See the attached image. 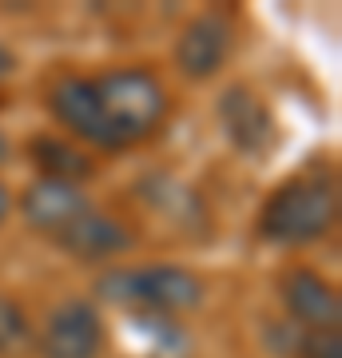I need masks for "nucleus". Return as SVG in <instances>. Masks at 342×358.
Wrapping results in <instances>:
<instances>
[{
    "label": "nucleus",
    "mask_w": 342,
    "mask_h": 358,
    "mask_svg": "<svg viewBox=\"0 0 342 358\" xmlns=\"http://www.w3.org/2000/svg\"><path fill=\"white\" fill-rule=\"evenodd\" d=\"M339 219V192L327 176H294L279 183L259 211V235L275 247H311Z\"/></svg>",
    "instance_id": "1"
},
{
    "label": "nucleus",
    "mask_w": 342,
    "mask_h": 358,
    "mask_svg": "<svg viewBox=\"0 0 342 358\" xmlns=\"http://www.w3.org/2000/svg\"><path fill=\"white\" fill-rule=\"evenodd\" d=\"M96 294L104 303L127 307L136 315H183L203 303V279L179 263H148V267H115L96 279Z\"/></svg>",
    "instance_id": "2"
},
{
    "label": "nucleus",
    "mask_w": 342,
    "mask_h": 358,
    "mask_svg": "<svg viewBox=\"0 0 342 358\" xmlns=\"http://www.w3.org/2000/svg\"><path fill=\"white\" fill-rule=\"evenodd\" d=\"M96 88V100H100V112L112 128L115 143L127 148V143L148 140L167 115V88L159 84L152 68H112L104 76L92 80Z\"/></svg>",
    "instance_id": "3"
},
{
    "label": "nucleus",
    "mask_w": 342,
    "mask_h": 358,
    "mask_svg": "<svg viewBox=\"0 0 342 358\" xmlns=\"http://www.w3.org/2000/svg\"><path fill=\"white\" fill-rule=\"evenodd\" d=\"M219 128L227 143L247 159H263L279 148V120L271 112V103L251 88V84H231L215 103Z\"/></svg>",
    "instance_id": "4"
},
{
    "label": "nucleus",
    "mask_w": 342,
    "mask_h": 358,
    "mask_svg": "<svg viewBox=\"0 0 342 358\" xmlns=\"http://www.w3.org/2000/svg\"><path fill=\"white\" fill-rule=\"evenodd\" d=\"M104 319L88 299H64L48 310L40 331V358H100Z\"/></svg>",
    "instance_id": "5"
},
{
    "label": "nucleus",
    "mask_w": 342,
    "mask_h": 358,
    "mask_svg": "<svg viewBox=\"0 0 342 358\" xmlns=\"http://www.w3.org/2000/svg\"><path fill=\"white\" fill-rule=\"evenodd\" d=\"M279 299L287 310V322L303 331H339L342 322V299L327 275L311 267H291L279 279Z\"/></svg>",
    "instance_id": "6"
},
{
    "label": "nucleus",
    "mask_w": 342,
    "mask_h": 358,
    "mask_svg": "<svg viewBox=\"0 0 342 358\" xmlns=\"http://www.w3.org/2000/svg\"><path fill=\"white\" fill-rule=\"evenodd\" d=\"M48 108L76 140L92 143V148H104V152H120V143H115L112 128H108V120L100 112V100H96L92 80H84V76L56 80L48 92Z\"/></svg>",
    "instance_id": "7"
},
{
    "label": "nucleus",
    "mask_w": 342,
    "mask_h": 358,
    "mask_svg": "<svg viewBox=\"0 0 342 358\" xmlns=\"http://www.w3.org/2000/svg\"><path fill=\"white\" fill-rule=\"evenodd\" d=\"M20 211H24V219H28V227L32 231L56 239L60 231H68L76 219L88 215L92 203H88V195H84L80 183L40 176V179H32V183L24 187V195H20Z\"/></svg>",
    "instance_id": "8"
},
{
    "label": "nucleus",
    "mask_w": 342,
    "mask_h": 358,
    "mask_svg": "<svg viewBox=\"0 0 342 358\" xmlns=\"http://www.w3.org/2000/svg\"><path fill=\"white\" fill-rule=\"evenodd\" d=\"M231 56V24L227 16L219 13H203L195 20L183 24L176 40V68L183 72L187 80H211L219 68L227 64Z\"/></svg>",
    "instance_id": "9"
},
{
    "label": "nucleus",
    "mask_w": 342,
    "mask_h": 358,
    "mask_svg": "<svg viewBox=\"0 0 342 358\" xmlns=\"http://www.w3.org/2000/svg\"><path fill=\"white\" fill-rule=\"evenodd\" d=\"M56 243L68 251L72 259H84V263H104V259H115L131 251L136 235L112 215H100V211H88L84 219H76L68 231L56 235Z\"/></svg>",
    "instance_id": "10"
},
{
    "label": "nucleus",
    "mask_w": 342,
    "mask_h": 358,
    "mask_svg": "<svg viewBox=\"0 0 342 358\" xmlns=\"http://www.w3.org/2000/svg\"><path fill=\"white\" fill-rule=\"evenodd\" d=\"M143 203L159 211L164 219H171L176 227L183 231H203L207 227V207H203V195L195 187H187L183 179L176 176H152L140 183Z\"/></svg>",
    "instance_id": "11"
},
{
    "label": "nucleus",
    "mask_w": 342,
    "mask_h": 358,
    "mask_svg": "<svg viewBox=\"0 0 342 358\" xmlns=\"http://www.w3.org/2000/svg\"><path fill=\"white\" fill-rule=\"evenodd\" d=\"M28 155H32V164L40 167V176H48V179L80 183V179L92 176L88 152H80L72 140H60V136H36V140L28 143Z\"/></svg>",
    "instance_id": "12"
},
{
    "label": "nucleus",
    "mask_w": 342,
    "mask_h": 358,
    "mask_svg": "<svg viewBox=\"0 0 342 358\" xmlns=\"http://www.w3.org/2000/svg\"><path fill=\"white\" fill-rule=\"evenodd\" d=\"M28 331H32V322H28L24 307L16 299H8V294H0V355L16 350L28 338Z\"/></svg>",
    "instance_id": "13"
},
{
    "label": "nucleus",
    "mask_w": 342,
    "mask_h": 358,
    "mask_svg": "<svg viewBox=\"0 0 342 358\" xmlns=\"http://www.w3.org/2000/svg\"><path fill=\"white\" fill-rule=\"evenodd\" d=\"M8 215H13V192H8V183L0 179V227L8 223Z\"/></svg>",
    "instance_id": "14"
},
{
    "label": "nucleus",
    "mask_w": 342,
    "mask_h": 358,
    "mask_svg": "<svg viewBox=\"0 0 342 358\" xmlns=\"http://www.w3.org/2000/svg\"><path fill=\"white\" fill-rule=\"evenodd\" d=\"M13 72H16V56L4 48V44H0V80H8Z\"/></svg>",
    "instance_id": "15"
},
{
    "label": "nucleus",
    "mask_w": 342,
    "mask_h": 358,
    "mask_svg": "<svg viewBox=\"0 0 342 358\" xmlns=\"http://www.w3.org/2000/svg\"><path fill=\"white\" fill-rule=\"evenodd\" d=\"M4 159H8V140L0 136V164H4Z\"/></svg>",
    "instance_id": "16"
}]
</instances>
